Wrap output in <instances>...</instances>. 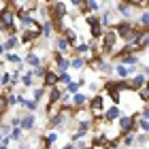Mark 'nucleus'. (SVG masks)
<instances>
[{
  "mask_svg": "<svg viewBox=\"0 0 149 149\" xmlns=\"http://www.w3.org/2000/svg\"><path fill=\"white\" fill-rule=\"evenodd\" d=\"M34 126V117H24L22 119V128L24 130H28V128H32Z\"/></svg>",
  "mask_w": 149,
  "mask_h": 149,
  "instance_id": "obj_8",
  "label": "nucleus"
},
{
  "mask_svg": "<svg viewBox=\"0 0 149 149\" xmlns=\"http://www.w3.org/2000/svg\"><path fill=\"white\" fill-rule=\"evenodd\" d=\"M74 102H77V104L85 102V96H81V94H77V96H74Z\"/></svg>",
  "mask_w": 149,
  "mask_h": 149,
  "instance_id": "obj_21",
  "label": "nucleus"
},
{
  "mask_svg": "<svg viewBox=\"0 0 149 149\" xmlns=\"http://www.w3.org/2000/svg\"><path fill=\"white\" fill-rule=\"evenodd\" d=\"M70 2H72L74 6H79V4H81V0H70Z\"/></svg>",
  "mask_w": 149,
  "mask_h": 149,
  "instance_id": "obj_32",
  "label": "nucleus"
},
{
  "mask_svg": "<svg viewBox=\"0 0 149 149\" xmlns=\"http://www.w3.org/2000/svg\"><path fill=\"white\" fill-rule=\"evenodd\" d=\"M141 126H143V130H149V121H147V119L141 121Z\"/></svg>",
  "mask_w": 149,
  "mask_h": 149,
  "instance_id": "obj_29",
  "label": "nucleus"
},
{
  "mask_svg": "<svg viewBox=\"0 0 149 149\" xmlns=\"http://www.w3.org/2000/svg\"><path fill=\"white\" fill-rule=\"evenodd\" d=\"M130 4H134V6L136 4H147V0H130Z\"/></svg>",
  "mask_w": 149,
  "mask_h": 149,
  "instance_id": "obj_25",
  "label": "nucleus"
},
{
  "mask_svg": "<svg viewBox=\"0 0 149 149\" xmlns=\"http://www.w3.org/2000/svg\"><path fill=\"white\" fill-rule=\"evenodd\" d=\"M2 51H4V47H2V45H0V56H2Z\"/></svg>",
  "mask_w": 149,
  "mask_h": 149,
  "instance_id": "obj_33",
  "label": "nucleus"
},
{
  "mask_svg": "<svg viewBox=\"0 0 149 149\" xmlns=\"http://www.w3.org/2000/svg\"><path fill=\"white\" fill-rule=\"evenodd\" d=\"M119 126H121V130H124V132L130 130V128H132V119H130V117H121V119H119Z\"/></svg>",
  "mask_w": 149,
  "mask_h": 149,
  "instance_id": "obj_5",
  "label": "nucleus"
},
{
  "mask_svg": "<svg viewBox=\"0 0 149 149\" xmlns=\"http://www.w3.org/2000/svg\"><path fill=\"white\" fill-rule=\"evenodd\" d=\"M17 43V38L15 36H13V38H9V40H6V47H13V45H15Z\"/></svg>",
  "mask_w": 149,
  "mask_h": 149,
  "instance_id": "obj_26",
  "label": "nucleus"
},
{
  "mask_svg": "<svg viewBox=\"0 0 149 149\" xmlns=\"http://www.w3.org/2000/svg\"><path fill=\"white\" fill-rule=\"evenodd\" d=\"M74 36H77V34H74L72 30H68V32H66V40H68V43H74Z\"/></svg>",
  "mask_w": 149,
  "mask_h": 149,
  "instance_id": "obj_15",
  "label": "nucleus"
},
{
  "mask_svg": "<svg viewBox=\"0 0 149 149\" xmlns=\"http://www.w3.org/2000/svg\"><path fill=\"white\" fill-rule=\"evenodd\" d=\"M143 81H145V77H143V74H139V77H134L132 83H134V85H143Z\"/></svg>",
  "mask_w": 149,
  "mask_h": 149,
  "instance_id": "obj_17",
  "label": "nucleus"
},
{
  "mask_svg": "<svg viewBox=\"0 0 149 149\" xmlns=\"http://www.w3.org/2000/svg\"><path fill=\"white\" fill-rule=\"evenodd\" d=\"M49 2H56V0H49Z\"/></svg>",
  "mask_w": 149,
  "mask_h": 149,
  "instance_id": "obj_35",
  "label": "nucleus"
},
{
  "mask_svg": "<svg viewBox=\"0 0 149 149\" xmlns=\"http://www.w3.org/2000/svg\"><path fill=\"white\" fill-rule=\"evenodd\" d=\"M87 24L92 26V36H100V22L96 17H87Z\"/></svg>",
  "mask_w": 149,
  "mask_h": 149,
  "instance_id": "obj_4",
  "label": "nucleus"
},
{
  "mask_svg": "<svg viewBox=\"0 0 149 149\" xmlns=\"http://www.w3.org/2000/svg\"><path fill=\"white\" fill-rule=\"evenodd\" d=\"M115 32H107L104 34V43H102V51H111L113 49V45H115Z\"/></svg>",
  "mask_w": 149,
  "mask_h": 149,
  "instance_id": "obj_3",
  "label": "nucleus"
},
{
  "mask_svg": "<svg viewBox=\"0 0 149 149\" xmlns=\"http://www.w3.org/2000/svg\"><path fill=\"white\" fill-rule=\"evenodd\" d=\"M77 90H79V83H68V92L77 94Z\"/></svg>",
  "mask_w": 149,
  "mask_h": 149,
  "instance_id": "obj_19",
  "label": "nucleus"
},
{
  "mask_svg": "<svg viewBox=\"0 0 149 149\" xmlns=\"http://www.w3.org/2000/svg\"><path fill=\"white\" fill-rule=\"evenodd\" d=\"M145 115H147V117H149V109H147V111H145Z\"/></svg>",
  "mask_w": 149,
  "mask_h": 149,
  "instance_id": "obj_34",
  "label": "nucleus"
},
{
  "mask_svg": "<svg viewBox=\"0 0 149 149\" xmlns=\"http://www.w3.org/2000/svg\"><path fill=\"white\" fill-rule=\"evenodd\" d=\"M124 62H128V64H134V62H136V58H124Z\"/></svg>",
  "mask_w": 149,
  "mask_h": 149,
  "instance_id": "obj_31",
  "label": "nucleus"
},
{
  "mask_svg": "<svg viewBox=\"0 0 149 149\" xmlns=\"http://www.w3.org/2000/svg\"><path fill=\"white\" fill-rule=\"evenodd\" d=\"M115 70H117V74H119V77H128V74H130V68H126L124 64H119Z\"/></svg>",
  "mask_w": 149,
  "mask_h": 149,
  "instance_id": "obj_9",
  "label": "nucleus"
},
{
  "mask_svg": "<svg viewBox=\"0 0 149 149\" xmlns=\"http://www.w3.org/2000/svg\"><path fill=\"white\" fill-rule=\"evenodd\" d=\"M0 19H2V28H6V30L13 28V11L11 9H2L0 11Z\"/></svg>",
  "mask_w": 149,
  "mask_h": 149,
  "instance_id": "obj_1",
  "label": "nucleus"
},
{
  "mask_svg": "<svg viewBox=\"0 0 149 149\" xmlns=\"http://www.w3.org/2000/svg\"><path fill=\"white\" fill-rule=\"evenodd\" d=\"M147 74H149V68H147Z\"/></svg>",
  "mask_w": 149,
  "mask_h": 149,
  "instance_id": "obj_36",
  "label": "nucleus"
},
{
  "mask_svg": "<svg viewBox=\"0 0 149 149\" xmlns=\"http://www.w3.org/2000/svg\"><path fill=\"white\" fill-rule=\"evenodd\" d=\"M28 62H30L32 66H36V64H38V58L34 56V53H30V56H28Z\"/></svg>",
  "mask_w": 149,
  "mask_h": 149,
  "instance_id": "obj_14",
  "label": "nucleus"
},
{
  "mask_svg": "<svg viewBox=\"0 0 149 149\" xmlns=\"http://www.w3.org/2000/svg\"><path fill=\"white\" fill-rule=\"evenodd\" d=\"M64 11H66V9H64V4H62V2H56V6H53V13H56V19H60V17H62V15H64Z\"/></svg>",
  "mask_w": 149,
  "mask_h": 149,
  "instance_id": "obj_6",
  "label": "nucleus"
},
{
  "mask_svg": "<svg viewBox=\"0 0 149 149\" xmlns=\"http://www.w3.org/2000/svg\"><path fill=\"white\" fill-rule=\"evenodd\" d=\"M115 117H119V111L113 107V109H111L109 113H107V119H115Z\"/></svg>",
  "mask_w": 149,
  "mask_h": 149,
  "instance_id": "obj_11",
  "label": "nucleus"
},
{
  "mask_svg": "<svg viewBox=\"0 0 149 149\" xmlns=\"http://www.w3.org/2000/svg\"><path fill=\"white\" fill-rule=\"evenodd\" d=\"M100 109H102V98L98 96V98H94V100H92V111H94V113H98Z\"/></svg>",
  "mask_w": 149,
  "mask_h": 149,
  "instance_id": "obj_7",
  "label": "nucleus"
},
{
  "mask_svg": "<svg viewBox=\"0 0 149 149\" xmlns=\"http://www.w3.org/2000/svg\"><path fill=\"white\" fill-rule=\"evenodd\" d=\"M6 58H9V62H19V58L15 56V53H9V56H6Z\"/></svg>",
  "mask_w": 149,
  "mask_h": 149,
  "instance_id": "obj_23",
  "label": "nucleus"
},
{
  "mask_svg": "<svg viewBox=\"0 0 149 149\" xmlns=\"http://www.w3.org/2000/svg\"><path fill=\"white\" fill-rule=\"evenodd\" d=\"M72 66H74V68H81V66H83V62H81V60H74Z\"/></svg>",
  "mask_w": 149,
  "mask_h": 149,
  "instance_id": "obj_28",
  "label": "nucleus"
},
{
  "mask_svg": "<svg viewBox=\"0 0 149 149\" xmlns=\"http://www.w3.org/2000/svg\"><path fill=\"white\" fill-rule=\"evenodd\" d=\"M90 2V9H98V4H96V0H87Z\"/></svg>",
  "mask_w": 149,
  "mask_h": 149,
  "instance_id": "obj_30",
  "label": "nucleus"
},
{
  "mask_svg": "<svg viewBox=\"0 0 149 149\" xmlns=\"http://www.w3.org/2000/svg\"><path fill=\"white\" fill-rule=\"evenodd\" d=\"M124 141H126V145H132V143H134V136H132V134H128Z\"/></svg>",
  "mask_w": 149,
  "mask_h": 149,
  "instance_id": "obj_24",
  "label": "nucleus"
},
{
  "mask_svg": "<svg viewBox=\"0 0 149 149\" xmlns=\"http://www.w3.org/2000/svg\"><path fill=\"white\" fill-rule=\"evenodd\" d=\"M22 24H24V26H32V19H30L28 15H24V17H22Z\"/></svg>",
  "mask_w": 149,
  "mask_h": 149,
  "instance_id": "obj_20",
  "label": "nucleus"
},
{
  "mask_svg": "<svg viewBox=\"0 0 149 149\" xmlns=\"http://www.w3.org/2000/svg\"><path fill=\"white\" fill-rule=\"evenodd\" d=\"M56 81H58V77H56V74H53V72H47V74H45V83H47V85L56 83Z\"/></svg>",
  "mask_w": 149,
  "mask_h": 149,
  "instance_id": "obj_10",
  "label": "nucleus"
},
{
  "mask_svg": "<svg viewBox=\"0 0 149 149\" xmlns=\"http://www.w3.org/2000/svg\"><path fill=\"white\" fill-rule=\"evenodd\" d=\"M49 98H51V104H53V102H56V100L60 98V92H58V87H53V90H51V96H49Z\"/></svg>",
  "mask_w": 149,
  "mask_h": 149,
  "instance_id": "obj_12",
  "label": "nucleus"
},
{
  "mask_svg": "<svg viewBox=\"0 0 149 149\" xmlns=\"http://www.w3.org/2000/svg\"><path fill=\"white\" fill-rule=\"evenodd\" d=\"M19 136H22V130H17V128H15V130L11 132V139H15V141H19Z\"/></svg>",
  "mask_w": 149,
  "mask_h": 149,
  "instance_id": "obj_18",
  "label": "nucleus"
},
{
  "mask_svg": "<svg viewBox=\"0 0 149 149\" xmlns=\"http://www.w3.org/2000/svg\"><path fill=\"white\" fill-rule=\"evenodd\" d=\"M117 32H119V34L124 36L126 40H132L134 36H136V32H134V30H132V28H130V26H128V24H121L119 28H117Z\"/></svg>",
  "mask_w": 149,
  "mask_h": 149,
  "instance_id": "obj_2",
  "label": "nucleus"
},
{
  "mask_svg": "<svg viewBox=\"0 0 149 149\" xmlns=\"http://www.w3.org/2000/svg\"><path fill=\"white\" fill-rule=\"evenodd\" d=\"M40 96H43V90H34V100H38Z\"/></svg>",
  "mask_w": 149,
  "mask_h": 149,
  "instance_id": "obj_27",
  "label": "nucleus"
},
{
  "mask_svg": "<svg viewBox=\"0 0 149 149\" xmlns=\"http://www.w3.org/2000/svg\"><path fill=\"white\" fill-rule=\"evenodd\" d=\"M56 141H58V134H56V132L47 134V143H49V145H51V143H56Z\"/></svg>",
  "mask_w": 149,
  "mask_h": 149,
  "instance_id": "obj_13",
  "label": "nucleus"
},
{
  "mask_svg": "<svg viewBox=\"0 0 149 149\" xmlns=\"http://www.w3.org/2000/svg\"><path fill=\"white\" fill-rule=\"evenodd\" d=\"M141 98H143V100H149V87H143V90H141Z\"/></svg>",
  "mask_w": 149,
  "mask_h": 149,
  "instance_id": "obj_16",
  "label": "nucleus"
},
{
  "mask_svg": "<svg viewBox=\"0 0 149 149\" xmlns=\"http://www.w3.org/2000/svg\"><path fill=\"white\" fill-rule=\"evenodd\" d=\"M141 22H143L145 26H149V13H143V17H141Z\"/></svg>",
  "mask_w": 149,
  "mask_h": 149,
  "instance_id": "obj_22",
  "label": "nucleus"
}]
</instances>
